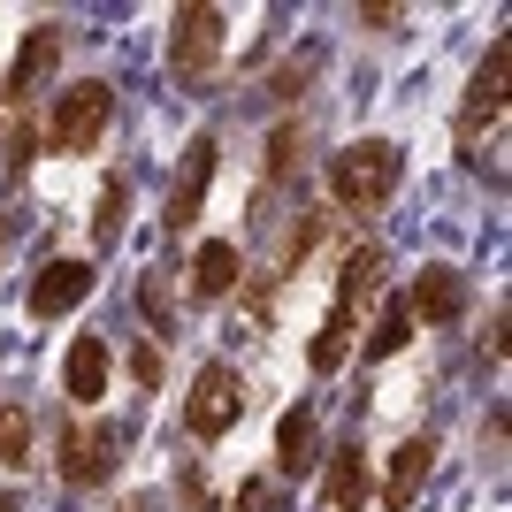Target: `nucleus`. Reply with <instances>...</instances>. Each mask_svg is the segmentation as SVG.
<instances>
[{
    "instance_id": "obj_22",
    "label": "nucleus",
    "mask_w": 512,
    "mask_h": 512,
    "mask_svg": "<svg viewBox=\"0 0 512 512\" xmlns=\"http://www.w3.org/2000/svg\"><path fill=\"white\" fill-rule=\"evenodd\" d=\"M31 153H39V130H31V123H16V115H8V130H0V161H8V169H23Z\"/></svg>"
},
{
    "instance_id": "obj_9",
    "label": "nucleus",
    "mask_w": 512,
    "mask_h": 512,
    "mask_svg": "<svg viewBox=\"0 0 512 512\" xmlns=\"http://www.w3.org/2000/svg\"><path fill=\"white\" fill-rule=\"evenodd\" d=\"M428 467H436V436H406L390 451V482H383V512H413V497L428 490Z\"/></svg>"
},
{
    "instance_id": "obj_21",
    "label": "nucleus",
    "mask_w": 512,
    "mask_h": 512,
    "mask_svg": "<svg viewBox=\"0 0 512 512\" xmlns=\"http://www.w3.org/2000/svg\"><path fill=\"white\" fill-rule=\"evenodd\" d=\"M291 169H299V123H276L268 130V184H283Z\"/></svg>"
},
{
    "instance_id": "obj_20",
    "label": "nucleus",
    "mask_w": 512,
    "mask_h": 512,
    "mask_svg": "<svg viewBox=\"0 0 512 512\" xmlns=\"http://www.w3.org/2000/svg\"><path fill=\"white\" fill-rule=\"evenodd\" d=\"M222 512H283V482H268V474H245Z\"/></svg>"
},
{
    "instance_id": "obj_25",
    "label": "nucleus",
    "mask_w": 512,
    "mask_h": 512,
    "mask_svg": "<svg viewBox=\"0 0 512 512\" xmlns=\"http://www.w3.org/2000/svg\"><path fill=\"white\" fill-rule=\"evenodd\" d=\"M130 375H138V383H161V352H153V344H138V352H130Z\"/></svg>"
},
{
    "instance_id": "obj_11",
    "label": "nucleus",
    "mask_w": 512,
    "mask_h": 512,
    "mask_svg": "<svg viewBox=\"0 0 512 512\" xmlns=\"http://www.w3.org/2000/svg\"><path fill=\"white\" fill-rule=\"evenodd\" d=\"M207 184H214V130H199L192 146H184V184L169 192V230H192V222H199Z\"/></svg>"
},
{
    "instance_id": "obj_8",
    "label": "nucleus",
    "mask_w": 512,
    "mask_h": 512,
    "mask_svg": "<svg viewBox=\"0 0 512 512\" xmlns=\"http://www.w3.org/2000/svg\"><path fill=\"white\" fill-rule=\"evenodd\" d=\"M375 482H367V451L360 444H337L321 459V512H367Z\"/></svg>"
},
{
    "instance_id": "obj_1",
    "label": "nucleus",
    "mask_w": 512,
    "mask_h": 512,
    "mask_svg": "<svg viewBox=\"0 0 512 512\" xmlns=\"http://www.w3.org/2000/svg\"><path fill=\"white\" fill-rule=\"evenodd\" d=\"M383 291V253L375 245H360V253L344 260V276H337V299H329V314H321V329H314V375H337L344 360H352V314H360L367 299Z\"/></svg>"
},
{
    "instance_id": "obj_26",
    "label": "nucleus",
    "mask_w": 512,
    "mask_h": 512,
    "mask_svg": "<svg viewBox=\"0 0 512 512\" xmlns=\"http://www.w3.org/2000/svg\"><path fill=\"white\" fill-rule=\"evenodd\" d=\"M360 23H367V31H398V23H406V8H360Z\"/></svg>"
},
{
    "instance_id": "obj_4",
    "label": "nucleus",
    "mask_w": 512,
    "mask_h": 512,
    "mask_svg": "<svg viewBox=\"0 0 512 512\" xmlns=\"http://www.w3.org/2000/svg\"><path fill=\"white\" fill-rule=\"evenodd\" d=\"M107 123H115V92H107L100 77H85V85L54 92V115H46L39 146H54V153H92V146L107 138Z\"/></svg>"
},
{
    "instance_id": "obj_13",
    "label": "nucleus",
    "mask_w": 512,
    "mask_h": 512,
    "mask_svg": "<svg viewBox=\"0 0 512 512\" xmlns=\"http://www.w3.org/2000/svg\"><path fill=\"white\" fill-rule=\"evenodd\" d=\"M505 69H512V46L497 39L490 54H482V69H474V85H467V115H459V130H482V123H497L505 115Z\"/></svg>"
},
{
    "instance_id": "obj_18",
    "label": "nucleus",
    "mask_w": 512,
    "mask_h": 512,
    "mask_svg": "<svg viewBox=\"0 0 512 512\" xmlns=\"http://www.w3.org/2000/svg\"><path fill=\"white\" fill-rule=\"evenodd\" d=\"M31 406H0V467H23L31 459Z\"/></svg>"
},
{
    "instance_id": "obj_6",
    "label": "nucleus",
    "mask_w": 512,
    "mask_h": 512,
    "mask_svg": "<svg viewBox=\"0 0 512 512\" xmlns=\"http://www.w3.org/2000/svg\"><path fill=\"white\" fill-rule=\"evenodd\" d=\"M62 474L77 482V490H100L107 474H115V428L69 421V428H62Z\"/></svg>"
},
{
    "instance_id": "obj_12",
    "label": "nucleus",
    "mask_w": 512,
    "mask_h": 512,
    "mask_svg": "<svg viewBox=\"0 0 512 512\" xmlns=\"http://www.w3.org/2000/svg\"><path fill=\"white\" fill-rule=\"evenodd\" d=\"M107 375H115V352H107V337H77L62 360V390L77 398V406H100L107 398Z\"/></svg>"
},
{
    "instance_id": "obj_15",
    "label": "nucleus",
    "mask_w": 512,
    "mask_h": 512,
    "mask_svg": "<svg viewBox=\"0 0 512 512\" xmlns=\"http://www.w3.org/2000/svg\"><path fill=\"white\" fill-rule=\"evenodd\" d=\"M276 467L283 474H306V467H321V421L306 406H291L276 421Z\"/></svg>"
},
{
    "instance_id": "obj_7",
    "label": "nucleus",
    "mask_w": 512,
    "mask_h": 512,
    "mask_svg": "<svg viewBox=\"0 0 512 512\" xmlns=\"http://www.w3.org/2000/svg\"><path fill=\"white\" fill-rule=\"evenodd\" d=\"M62 62V23H31V31H23V46H16V62H8V107H23L31 100V92L46 85V69Z\"/></svg>"
},
{
    "instance_id": "obj_10",
    "label": "nucleus",
    "mask_w": 512,
    "mask_h": 512,
    "mask_svg": "<svg viewBox=\"0 0 512 512\" xmlns=\"http://www.w3.org/2000/svg\"><path fill=\"white\" fill-rule=\"evenodd\" d=\"M85 299H92V260H46L39 283H31V314L39 321L69 314V306H85Z\"/></svg>"
},
{
    "instance_id": "obj_14",
    "label": "nucleus",
    "mask_w": 512,
    "mask_h": 512,
    "mask_svg": "<svg viewBox=\"0 0 512 512\" xmlns=\"http://www.w3.org/2000/svg\"><path fill=\"white\" fill-rule=\"evenodd\" d=\"M406 314L413 321H459L467 314V276L459 268H421L406 291Z\"/></svg>"
},
{
    "instance_id": "obj_2",
    "label": "nucleus",
    "mask_w": 512,
    "mask_h": 512,
    "mask_svg": "<svg viewBox=\"0 0 512 512\" xmlns=\"http://www.w3.org/2000/svg\"><path fill=\"white\" fill-rule=\"evenodd\" d=\"M398 176H406V153H398V138H352L344 153H329V199L352 214L383 207L390 192H398Z\"/></svg>"
},
{
    "instance_id": "obj_5",
    "label": "nucleus",
    "mask_w": 512,
    "mask_h": 512,
    "mask_svg": "<svg viewBox=\"0 0 512 512\" xmlns=\"http://www.w3.org/2000/svg\"><path fill=\"white\" fill-rule=\"evenodd\" d=\"M237 413H245V375L230 360H207L192 375V398H184V428H192L199 444H214V436L237 428Z\"/></svg>"
},
{
    "instance_id": "obj_3",
    "label": "nucleus",
    "mask_w": 512,
    "mask_h": 512,
    "mask_svg": "<svg viewBox=\"0 0 512 512\" xmlns=\"http://www.w3.org/2000/svg\"><path fill=\"white\" fill-rule=\"evenodd\" d=\"M222 46H230V16L192 0V8H176L169 23V77L176 85H207L214 69H222Z\"/></svg>"
},
{
    "instance_id": "obj_24",
    "label": "nucleus",
    "mask_w": 512,
    "mask_h": 512,
    "mask_svg": "<svg viewBox=\"0 0 512 512\" xmlns=\"http://www.w3.org/2000/svg\"><path fill=\"white\" fill-rule=\"evenodd\" d=\"M314 69H321V54H299V62H283V69H276V85H268V92H276V100H299Z\"/></svg>"
},
{
    "instance_id": "obj_19",
    "label": "nucleus",
    "mask_w": 512,
    "mask_h": 512,
    "mask_svg": "<svg viewBox=\"0 0 512 512\" xmlns=\"http://www.w3.org/2000/svg\"><path fill=\"white\" fill-rule=\"evenodd\" d=\"M123 230H130V184L115 176V184L100 192V222H92V237H100V245H115Z\"/></svg>"
},
{
    "instance_id": "obj_23",
    "label": "nucleus",
    "mask_w": 512,
    "mask_h": 512,
    "mask_svg": "<svg viewBox=\"0 0 512 512\" xmlns=\"http://www.w3.org/2000/svg\"><path fill=\"white\" fill-rule=\"evenodd\" d=\"M314 245H321V214H299V222H291V237H283V268H299Z\"/></svg>"
},
{
    "instance_id": "obj_28",
    "label": "nucleus",
    "mask_w": 512,
    "mask_h": 512,
    "mask_svg": "<svg viewBox=\"0 0 512 512\" xmlns=\"http://www.w3.org/2000/svg\"><path fill=\"white\" fill-rule=\"evenodd\" d=\"M0 512H23V497H0Z\"/></svg>"
},
{
    "instance_id": "obj_27",
    "label": "nucleus",
    "mask_w": 512,
    "mask_h": 512,
    "mask_svg": "<svg viewBox=\"0 0 512 512\" xmlns=\"http://www.w3.org/2000/svg\"><path fill=\"white\" fill-rule=\"evenodd\" d=\"M146 314H153V321H169V291H161V276H146Z\"/></svg>"
},
{
    "instance_id": "obj_16",
    "label": "nucleus",
    "mask_w": 512,
    "mask_h": 512,
    "mask_svg": "<svg viewBox=\"0 0 512 512\" xmlns=\"http://www.w3.org/2000/svg\"><path fill=\"white\" fill-rule=\"evenodd\" d=\"M237 283H245L237 245H230V237H207V245H199V260H192V291H199V299H222V291H237Z\"/></svg>"
},
{
    "instance_id": "obj_17",
    "label": "nucleus",
    "mask_w": 512,
    "mask_h": 512,
    "mask_svg": "<svg viewBox=\"0 0 512 512\" xmlns=\"http://www.w3.org/2000/svg\"><path fill=\"white\" fill-rule=\"evenodd\" d=\"M406 337H413V314H406V299H390V306H383V321H375V337H367V360H390V352H406Z\"/></svg>"
}]
</instances>
